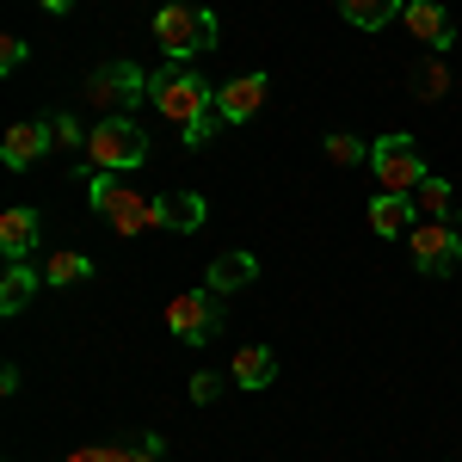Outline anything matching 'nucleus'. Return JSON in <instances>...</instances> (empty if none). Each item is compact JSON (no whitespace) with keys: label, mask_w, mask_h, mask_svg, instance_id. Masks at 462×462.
<instances>
[{"label":"nucleus","mask_w":462,"mask_h":462,"mask_svg":"<svg viewBox=\"0 0 462 462\" xmlns=\"http://www.w3.org/2000/svg\"><path fill=\"white\" fill-rule=\"evenodd\" d=\"M69 462H161V450H148L143 438H136V444H93V450H74Z\"/></svg>","instance_id":"nucleus-21"},{"label":"nucleus","mask_w":462,"mask_h":462,"mask_svg":"<svg viewBox=\"0 0 462 462\" xmlns=\"http://www.w3.org/2000/svg\"><path fill=\"white\" fill-rule=\"evenodd\" d=\"M87 278H93V259L74 253V247L50 253V265H43V284H50V290H74V284H87Z\"/></svg>","instance_id":"nucleus-19"},{"label":"nucleus","mask_w":462,"mask_h":462,"mask_svg":"<svg viewBox=\"0 0 462 462\" xmlns=\"http://www.w3.org/2000/svg\"><path fill=\"white\" fill-rule=\"evenodd\" d=\"M37 6H43V13H56V19H69V13H74V0H37Z\"/></svg>","instance_id":"nucleus-27"},{"label":"nucleus","mask_w":462,"mask_h":462,"mask_svg":"<svg viewBox=\"0 0 462 462\" xmlns=\"http://www.w3.org/2000/svg\"><path fill=\"white\" fill-rule=\"evenodd\" d=\"M148 161V136L143 124L124 111V117H99L93 136H87V167L93 173H136Z\"/></svg>","instance_id":"nucleus-4"},{"label":"nucleus","mask_w":462,"mask_h":462,"mask_svg":"<svg viewBox=\"0 0 462 462\" xmlns=\"http://www.w3.org/2000/svg\"><path fill=\"white\" fill-rule=\"evenodd\" d=\"M148 93V74L136 62H99V69L87 74V106L106 111V117H124V111H136V99Z\"/></svg>","instance_id":"nucleus-6"},{"label":"nucleus","mask_w":462,"mask_h":462,"mask_svg":"<svg viewBox=\"0 0 462 462\" xmlns=\"http://www.w3.org/2000/svg\"><path fill=\"white\" fill-rule=\"evenodd\" d=\"M37 228H43V216H37L32 204H13V210L0 216V253H6V265H13V259H25V253H32Z\"/></svg>","instance_id":"nucleus-14"},{"label":"nucleus","mask_w":462,"mask_h":462,"mask_svg":"<svg viewBox=\"0 0 462 462\" xmlns=\"http://www.w3.org/2000/svg\"><path fill=\"white\" fill-rule=\"evenodd\" d=\"M407 253H413V272H426V278L457 272V265H462V235H457V222H420V228L407 235Z\"/></svg>","instance_id":"nucleus-7"},{"label":"nucleus","mask_w":462,"mask_h":462,"mask_svg":"<svg viewBox=\"0 0 462 462\" xmlns=\"http://www.w3.org/2000/svg\"><path fill=\"white\" fill-rule=\"evenodd\" d=\"M198 222H204V198H198V191H161V198H154V228L191 235Z\"/></svg>","instance_id":"nucleus-13"},{"label":"nucleus","mask_w":462,"mask_h":462,"mask_svg":"<svg viewBox=\"0 0 462 462\" xmlns=\"http://www.w3.org/2000/svg\"><path fill=\"white\" fill-rule=\"evenodd\" d=\"M50 124H56V143H62V148H87V136H93V130H80V117H74V111L50 117Z\"/></svg>","instance_id":"nucleus-24"},{"label":"nucleus","mask_w":462,"mask_h":462,"mask_svg":"<svg viewBox=\"0 0 462 462\" xmlns=\"http://www.w3.org/2000/svg\"><path fill=\"white\" fill-rule=\"evenodd\" d=\"M50 143H56V124H13L6 136H0V167H13V173H25L32 161H43L50 154Z\"/></svg>","instance_id":"nucleus-10"},{"label":"nucleus","mask_w":462,"mask_h":462,"mask_svg":"<svg viewBox=\"0 0 462 462\" xmlns=\"http://www.w3.org/2000/svg\"><path fill=\"white\" fill-rule=\"evenodd\" d=\"M80 179H87V204L111 222V235L136 241L154 228V198H143L136 185H124L117 173H87V167H80Z\"/></svg>","instance_id":"nucleus-2"},{"label":"nucleus","mask_w":462,"mask_h":462,"mask_svg":"<svg viewBox=\"0 0 462 462\" xmlns=\"http://www.w3.org/2000/svg\"><path fill=\"white\" fill-rule=\"evenodd\" d=\"M320 148H327L333 167H357V161H370V143H364V136H339V130H333Z\"/></svg>","instance_id":"nucleus-23"},{"label":"nucleus","mask_w":462,"mask_h":462,"mask_svg":"<svg viewBox=\"0 0 462 462\" xmlns=\"http://www.w3.org/2000/svg\"><path fill=\"white\" fill-rule=\"evenodd\" d=\"M259 278V259L253 253H216L210 259V290L216 296H235V290H247Z\"/></svg>","instance_id":"nucleus-17"},{"label":"nucleus","mask_w":462,"mask_h":462,"mask_svg":"<svg viewBox=\"0 0 462 462\" xmlns=\"http://www.w3.org/2000/svg\"><path fill=\"white\" fill-rule=\"evenodd\" d=\"M154 37H161L167 62H191V56L216 50V13H210V6H185V0H161V13H154Z\"/></svg>","instance_id":"nucleus-3"},{"label":"nucleus","mask_w":462,"mask_h":462,"mask_svg":"<svg viewBox=\"0 0 462 462\" xmlns=\"http://www.w3.org/2000/svg\"><path fill=\"white\" fill-rule=\"evenodd\" d=\"M265 93H272V74L265 69L241 74V80H222L216 87V124H247L253 111L265 106Z\"/></svg>","instance_id":"nucleus-9"},{"label":"nucleus","mask_w":462,"mask_h":462,"mask_svg":"<svg viewBox=\"0 0 462 462\" xmlns=\"http://www.w3.org/2000/svg\"><path fill=\"white\" fill-rule=\"evenodd\" d=\"M413 204H420V222H450V216H457V191H450V179L426 173L420 191H413Z\"/></svg>","instance_id":"nucleus-18"},{"label":"nucleus","mask_w":462,"mask_h":462,"mask_svg":"<svg viewBox=\"0 0 462 462\" xmlns=\"http://www.w3.org/2000/svg\"><path fill=\"white\" fill-rule=\"evenodd\" d=\"M272 376H278V352L272 346H241L235 352V389L259 394V389H272Z\"/></svg>","instance_id":"nucleus-15"},{"label":"nucleus","mask_w":462,"mask_h":462,"mask_svg":"<svg viewBox=\"0 0 462 462\" xmlns=\"http://www.w3.org/2000/svg\"><path fill=\"white\" fill-rule=\"evenodd\" d=\"M148 99L161 106L167 124L185 130V136H179L185 148L210 143V130H216V87H210V80H198L185 62H167L161 74H148Z\"/></svg>","instance_id":"nucleus-1"},{"label":"nucleus","mask_w":462,"mask_h":462,"mask_svg":"<svg viewBox=\"0 0 462 462\" xmlns=\"http://www.w3.org/2000/svg\"><path fill=\"white\" fill-rule=\"evenodd\" d=\"M370 228H376L383 241H407V235L420 228V204H413L407 191H376V198H370Z\"/></svg>","instance_id":"nucleus-11"},{"label":"nucleus","mask_w":462,"mask_h":462,"mask_svg":"<svg viewBox=\"0 0 462 462\" xmlns=\"http://www.w3.org/2000/svg\"><path fill=\"white\" fill-rule=\"evenodd\" d=\"M167 327H173L185 346H204L210 333H222V296L216 290H185L167 302Z\"/></svg>","instance_id":"nucleus-8"},{"label":"nucleus","mask_w":462,"mask_h":462,"mask_svg":"<svg viewBox=\"0 0 462 462\" xmlns=\"http://www.w3.org/2000/svg\"><path fill=\"white\" fill-rule=\"evenodd\" d=\"M25 62V37H0V74H13Z\"/></svg>","instance_id":"nucleus-26"},{"label":"nucleus","mask_w":462,"mask_h":462,"mask_svg":"<svg viewBox=\"0 0 462 462\" xmlns=\"http://www.w3.org/2000/svg\"><path fill=\"white\" fill-rule=\"evenodd\" d=\"M333 13H339L346 25H357V32H383L389 19L407 13V0H333Z\"/></svg>","instance_id":"nucleus-16"},{"label":"nucleus","mask_w":462,"mask_h":462,"mask_svg":"<svg viewBox=\"0 0 462 462\" xmlns=\"http://www.w3.org/2000/svg\"><path fill=\"white\" fill-rule=\"evenodd\" d=\"M216 394H222V376H216V370H198V376H191V401H198V407H210Z\"/></svg>","instance_id":"nucleus-25"},{"label":"nucleus","mask_w":462,"mask_h":462,"mask_svg":"<svg viewBox=\"0 0 462 462\" xmlns=\"http://www.w3.org/2000/svg\"><path fill=\"white\" fill-rule=\"evenodd\" d=\"M407 32L420 37V43H431V56H444L450 43H457V25H450V13L444 6H431V0H407Z\"/></svg>","instance_id":"nucleus-12"},{"label":"nucleus","mask_w":462,"mask_h":462,"mask_svg":"<svg viewBox=\"0 0 462 462\" xmlns=\"http://www.w3.org/2000/svg\"><path fill=\"white\" fill-rule=\"evenodd\" d=\"M370 173H376V185L383 191H420V179H426V154H420V143L413 136H376L370 143Z\"/></svg>","instance_id":"nucleus-5"},{"label":"nucleus","mask_w":462,"mask_h":462,"mask_svg":"<svg viewBox=\"0 0 462 462\" xmlns=\"http://www.w3.org/2000/svg\"><path fill=\"white\" fill-rule=\"evenodd\" d=\"M32 290H37V272L25 265V259H13L6 278H0V315H19V309L32 302Z\"/></svg>","instance_id":"nucleus-20"},{"label":"nucleus","mask_w":462,"mask_h":462,"mask_svg":"<svg viewBox=\"0 0 462 462\" xmlns=\"http://www.w3.org/2000/svg\"><path fill=\"white\" fill-rule=\"evenodd\" d=\"M413 93H420V99H444V93H450V69H444V56H431V62L413 69Z\"/></svg>","instance_id":"nucleus-22"}]
</instances>
